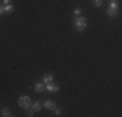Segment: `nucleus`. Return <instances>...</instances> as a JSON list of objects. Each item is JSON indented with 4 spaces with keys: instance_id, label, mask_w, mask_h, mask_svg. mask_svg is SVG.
Masks as SVG:
<instances>
[{
    "instance_id": "obj_1",
    "label": "nucleus",
    "mask_w": 122,
    "mask_h": 117,
    "mask_svg": "<svg viewBox=\"0 0 122 117\" xmlns=\"http://www.w3.org/2000/svg\"><path fill=\"white\" fill-rule=\"evenodd\" d=\"M74 21H75V29H77L78 31H83L87 27V20L85 17L78 16V17H75Z\"/></svg>"
},
{
    "instance_id": "obj_2",
    "label": "nucleus",
    "mask_w": 122,
    "mask_h": 117,
    "mask_svg": "<svg viewBox=\"0 0 122 117\" xmlns=\"http://www.w3.org/2000/svg\"><path fill=\"white\" fill-rule=\"evenodd\" d=\"M18 105L22 108V109H26L27 111L29 108H31V99L29 98V96H21V98L18 99Z\"/></svg>"
},
{
    "instance_id": "obj_3",
    "label": "nucleus",
    "mask_w": 122,
    "mask_h": 117,
    "mask_svg": "<svg viewBox=\"0 0 122 117\" xmlns=\"http://www.w3.org/2000/svg\"><path fill=\"white\" fill-rule=\"evenodd\" d=\"M43 105H44L47 109H49V111H52V109H55V108H56V104H55V101H52V100H46Z\"/></svg>"
},
{
    "instance_id": "obj_4",
    "label": "nucleus",
    "mask_w": 122,
    "mask_h": 117,
    "mask_svg": "<svg viewBox=\"0 0 122 117\" xmlns=\"http://www.w3.org/2000/svg\"><path fill=\"white\" fill-rule=\"evenodd\" d=\"M118 7H120V4H118V0H109V8L118 11Z\"/></svg>"
},
{
    "instance_id": "obj_5",
    "label": "nucleus",
    "mask_w": 122,
    "mask_h": 117,
    "mask_svg": "<svg viewBox=\"0 0 122 117\" xmlns=\"http://www.w3.org/2000/svg\"><path fill=\"white\" fill-rule=\"evenodd\" d=\"M34 90H35L36 92H42L43 90H44V86H43L42 82H38V83H35V86H34Z\"/></svg>"
},
{
    "instance_id": "obj_6",
    "label": "nucleus",
    "mask_w": 122,
    "mask_h": 117,
    "mask_svg": "<svg viewBox=\"0 0 122 117\" xmlns=\"http://www.w3.org/2000/svg\"><path fill=\"white\" fill-rule=\"evenodd\" d=\"M53 81V74H46L43 77V83H49Z\"/></svg>"
},
{
    "instance_id": "obj_7",
    "label": "nucleus",
    "mask_w": 122,
    "mask_h": 117,
    "mask_svg": "<svg viewBox=\"0 0 122 117\" xmlns=\"http://www.w3.org/2000/svg\"><path fill=\"white\" fill-rule=\"evenodd\" d=\"M117 12H118V11L112 9V8H108V11H107V14H108L109 17H116V16H117Z\"/></svg>"
},
{
    "instance_id": "obj_8",
    "label": "nucleus",
    "mask_w": 122,
    "mask_h": 117,
    "mask_svg": "<svg viewBox=\"0 0 122 117\" xmlns=\"http://www.w3.org/2000/svg\"><path fill=\"white\" fill-rule=\"evenodd\" d=\"M33 109L34 111H40V109H42V103H40L39 100H36L35 103L33 104Z\"/></svg>"
},
{
    "instance_id": "obj_9",
    "label": "nucleus",
    "mask_w": 122,
    "mask_h": 117,
    "mask_svg": "<svg viewBox=\"0 0 122 117\" xmlns=\"http://www.w3.org/2000/svg\"><path fill=\"white\" fill-rule=\"evenodd\" d=\"M13 5L12 4H7V5H4V11H5V13H12L13 12Z\"/></svg>"
},
{
    "instance_id": "obj_10",
    "label": "nucleus",
    "mask_w": 122,
    "mask_h": 117,
    "mask_svg": "<svg viewBox=\"0 0 122 117\" xmlns=\"http://www.w3.org/2000/svg\"><path fill=\"white\" fill-rule=\"evenodd\" d=\"M92 3H94V5H95V7L100 8L101 5L104 4V0H92Z\"/></svg>"
},
{
    "instance_id": "obj_11",
    "label": "nucleus",
    "mask_w": 122,
    "mask_h": 117,
    "mask_svg": "<svg viewBox=\"0 0 122 117\" xmlns=\"http://www.w3.org/2000/svg\"><path fill=\"white\" fill-rule=\"evenodd\" d=\"M1 113H3V116H4V117H9V116H12V115H10V111L8 109V108H3Z\"/></svg>"
},
{
    "instance_id": "obj_12",
    "label": "nucleus",
    "mask_w": 122,
    "mask_h": 117,
    "mask_svg": "<svg viewBox=\"0 0 122 117\" xmlns=\"http://www.w3.org/2000/svg\"><path fill=\"white\" fill-rule=\"evenodd\" d=\"M46 89H47L48 92H52V91H53V83H52V82L47 83V87H46Z\"/></svg>"
},
{
    "instance_id": "obj_13",
    "label": "nucleus",
    "mask_w": 122,
    "mask_h": 117,
    "mask_svg": "<svg viewBox=\"0 0 122 117\" xmlns=\"http://www.w3.org/2000/svg\"><path fill=\"white\" fill-rule=\"evenodd\" d=\"M81 12H82V9H81L79 7H77V8L74 9V14H75V16H79V14H81Z\"/></svg>"
},
{
    "instance_id": "obj_14",
    "label": "nucleus",
    "mask_w": 122,
    "mask_h": 117,
    "mask_svg": "<svg viewBox=\"0 0 122 117\" xmlns=\"http://www.w3.org/2000/svg\"><path fill=\"white\" fill-rule=\"evenodd\" d=\"M27 116L29 117H33L34 116V109H30V108H29V109H27Z\"/></svg>"
},
{
    "instance_id": "obj_15",
    "label": "nucleus",
    "mask_w": 122,
    "mask_h": 117,
    "mask_svg": "<svg viewBox=\"0 0 122 117\" xmlns=\"http://www.w3.org/2000/svg\"><path fill=\"white\" fill-rule=\"evenodd\" d=\"M60 90V86L59 85H56V83H53V92H57Z\"/></svg>"
},
{
    "instance_id": "obj_16",
    "label": "nucleus",
    "mask_w": 122,
    "mask_h": 117,
    "mask_svg": "<svg viewBox=\"0 0 122 117\" xmlns=\"http://www.w3.org/2000/svg\"><path fill=\"white\" fill-rule=\"evenodd\" d=\"M53 111H55V115H56V116H60L61 115V111L59 109V108H55Z\"/></svg>"
},
{
    "instance_id": "obj_17",
    "label": "nucleus",
    "mask_w": 122,
    "mask_h": 117,
    "mask_svg": "<svg viewBox=\"0 0 122 117\" xmlns=\"http://www.w3.org/2000/svg\"><path fill=\"white\" fill-rule=\"evenodd\" d=\"M4 13H5L4 7H1V5H0V16H1V14H4Z\"/></svg>"
},
{
    "instance_id": "obj_18",
    "label": "nucleus",
    "mask_w": 122,
    "mask_h": 117,
    "mask_svg": "<svg viewBox=\"0 0 122 117\" xmlns=\"http://www.w3.org/2000/svg\"><path fill=\"white\" fill-rule=\"evenodd\" d=\"M9 3H10V0H3V4H4V5L9 4Z\"/></svg>"
}]
</instances>
